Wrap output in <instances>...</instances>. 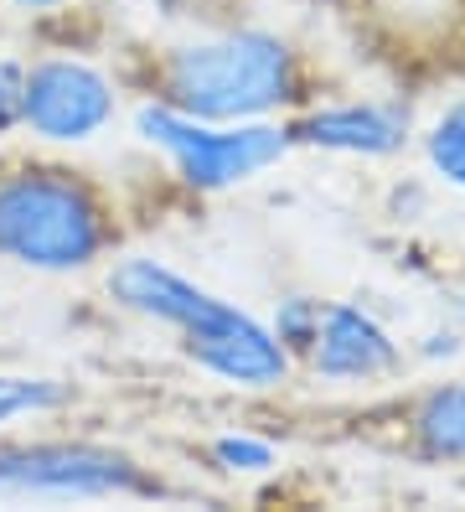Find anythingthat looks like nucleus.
<instances>
[{"instance_id":"nucleus-14","label":"nucleus","mask_w":465,"mask_h":512,"mask_svg":"<svg viewBox=\"0 0 465 512\" xmlns=\"http://www.w3.org/2000/svg\"><path fill=\"white\" fill-rule=\"evenodd\" d=\"M21 99H26V68L0 57V135L21 125Z\"/></svg>"},{"instance_id":"nucleus-9","label":"nucleus","mask_w":465,"mask_h":512,"mask_svg":"<svg viewBox=\"0 0 465 512\" xmlns=\"http://www.w3.org/2000/svg\"><path fill=\"white\" fill-rule=\"evenodd\" d=\"M419 445L434 461H465V383L429 394L419 409Z\"/></svg>"},{"instance_id":"nucleus-10","label":"nucleus","mask_w":465,"mask_h":512,"mask_svg":"<svg viewBox=\"0 0 465 512\" xmlns=\"http://www.w3.org/2000/svg\"><path fill=\"white\" fill-rule=\"evenodd\" d=\"M424 150H429V166L440 171L450 187L465 192V99H455V104L429 125Z\"/></svg>"},{"instance_id":"nucleus-5","label":"nucleus","mask_w":465,"mask_h":512,"mask_svg":"<svg viewBox=\"0 0 465 512\" xmlns=\"http://www.w3.org/2000/svg\"><path fill=\"white\" fill-rule=\"evenodd\" d=\"M109 295L119 300V306L150 316V321L176 326L186 357H197L202 347L223 342L228 331H238V326L254 321L248 311H238L233 300L202 290L197 280H186V275H176V269L155 264V259H124V264H114Z\"/></svg>"},{"instance_id":"nucleus-11","label":"nucleus","mask_w":465,"mask_h":512,"mask_svg":"<svg viewBox=\"0 0 465 512\" xmlns=\"http://www.w3.org/2000/svg\"><path fill=\"white\" fill-rule=\"evenodd\" d=\"M68 404V383L57 378H16V373H0V425L16 414H42Z\"/></svg>"},{"instance_id":"nucleus-13","label":"nucleus","mask_w":465,"mask_h":512,"mask_svg":"<svg viewBox=\"0 0 465 512\" xmlns=\"http://www.w3.org/2000/svg\"><path fill=\"white\" fill-rule=\"evenodd\" d=\"M212 456H217V466H228V471H269L274 466V450L264 440H248V435H223L212 445Z\"/></svg>"},{"instance_id":"nucleus-3","label":"nucleus","mask_w":465,"mask_h":512,"mask_svg":"<svg viewBox=\"0 0 465 512\" xmlns=\"http://www.w3.org/2000/svg\"><path fill=\"white\" fill-rule=\"evenodd\" d=\"M140 135L150 145H161L166 156L176 161V171L192 182L197 192H223L238 187L248 176H259L264 166H274L290 150V135L274 125H212V119H192L176 109H140Z\"/></svg>"},{"instance_id":"nucleus-2","label":"nucleus","mask_w":465,"mask_h":512,"mask_svg":"<svg viewBox=\"0 0 465 512\" xmlns=\"http://www.w3.org/2000/svg\"><path fill=\"white\" fill-rule=\"evenodd\" d=\"M109 218L88 182L57 166L0 176V259L26 269H83L104 254Z\"/></svg>"},{"instance_id":"nucleus-1","label":"nucleus","mask_w":465,"mask_h":512,"mask_svg":"<svg viewBox=\"0 0 465 512\" xmlns=\"http://www.w3.org/2000/svg\"><path fill=\"white\" fill-rule=\"evenodd\" d=\"M166 109L212 119V125H243L269 109H285L300 94L295 52L274 32H228L192 47H176L161 68Z\"/></svg>"},{"instance_id":"nucleus-4","label":"nucleus","mask_w":465,"mask_h":512,"mask_svg":"<svg viewBox=\"0 0 465 512\" xmlns=\"http://www.w3.org/2000/svg\"><path fill=\"white\" fill-rule=\"evenodd\" d=\"M155 481L104 445H21L0 450V497H145Z\"/></svg>"},{"instance_id":"nucleus-15","label":"nucleus","mask_w":465,"mask_h":512,"mask_svg":"<svg viewBox=\"0 0 465 512\" xmlns=\"http://www.w3.org/2000/svg\"><path fill=\"white\" fill-rule=\"evenodd\" d=\"M16 6H31V11H47V6H57V0H16Z\"/></svg>"},{"instance_id":"nucleus-6","label":"nucleus","mask_w":465,"mask_h":512,"mask_svg":"<svg viewBox=\"0 0 465 512\" xmlns=\"http://www.w3.org/2000/svg\"><path fill=\"white\" fill-rule=\"evenodd\" d=\"M114 119V88L99 68L73 57H47L26 73L21 125L42 140H88Z\"/></svg>"},{"instance_id":"nucleus-12","label":"nucleus","mask_w":465,"mask_h":512,"mask_svg":"<svg viewBox=\"0 0 465 512\" xmlns=\"http://www.w3.org/2000/svg\"><path fill=\"white\" fill-rule=\"evenodd\" d=\"M321 326V300H285L274 316V337L285 342V352H310Z\"/></svg>"},{"instance_id":"nucleus-8","label":"nucleus","mask_w":465,"mask_h":512,"mask_svg":"<svg viewBox=\"0 0 465 512\" xmlns=\"http://www.w3.org/2000/svg\"><path fill=\"white\" fill-rule=\"evenodd\" d=\"M290 145H316V150H341V156H393L409 140V109L403 104H341V109H316L285 125Z\"/></svg>"},{"instance_id":"nucleus-7","label":"nucleus","mask_w":465,"mask_h":512,"mask_svg":"<svg viewBox=\"0 0 465 512\" xmlns=\"http://www.w3.org/2000/svg\"><path fill=\"white\" fill-rule=\"evenodd\" d=\"M310 368L331 383H367L398 368L393 337L357 306H321V326L310 342Z\"/></svg>"}]
</instances>
